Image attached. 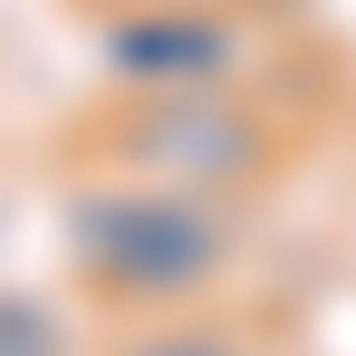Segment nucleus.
I'll return each mask as SVG.
<instances>
[{
    "label": "nucleus",
    "mask_w": 356,
    "mask_h": 356,
    "mask_svg": "<svg viewBox=\"0 0 356 356\" xmlns=\"http://www.w3.org/2000/svg\"><path fill=\"white\" fill-rule=\"evenodd\" d=\"M87 145L106 174H145L174 193H212V202L270 183L280 164V125L241 106L232 87H125V106H106Z\"/></svg>",
    "instance_id": "nucleus-2"
},
{
    "label": "nucleus",
    "mask_w": 356,
    "mask_h": 356,
    "mask_svg": "<svg viewBox=\"0 0 356 356\" xmlns=\"http://www.w3.org/2000/svg\"><path fill=\"white\" fill-rule=\"evenodd\" d=\"M67 260L116 308H193L232 270V212L212 193H174L145 174H106L67 193Z\"/></svg>",
    "instance_id": "nucleus-1"
},
{
    "label": "nucleus",
    "mask_w": 356,
    "mask_h": 356,
    "mask_svg": "<svg viewBox=\"0 0 356 356\" xmlns=\"http://www.w3.org/2000/svg\"><path fill=\"white\" fill-rule=\"evenodd\" d=\"M116 356H270V337L222 327V318H183V308H164V318H154V327H135Z\"/></svg>",
    "instance_id": "nucleus-4"
},
{
    "label": "nucleus",
    "mask_w": 356,
    "mask_h": 356,
    "mask_svg": "<svg viewBox=\"0 0 356 356\" xmlns=\"http://www.w3.org/2000/svg\"><path fill=\"white\" fill-rule=\"evenodd\" d=\"M260 49V29L222 0H145L97 10V58L116 87H232Z\"/></svg>",
    "instance_id": "nucleus-3"
},
{
    "label": "nucleus",
    "mask_w": 356,
    "mask_h": 356,
    "mask_svg": "<svg viewBox=\"0 0 356 356\" xmlns=\"http://www.w3.org/2000/svg\"><path fill=\"white\" fill-rule=\"evenodd\" d=\"M0 356H77V337L39 289H0Z\"/></svg>",
    "instance_id": "nucleus-5"
},
{
    "label": "nucleus",
    "mask_w": 356,
    "mask_h": 356,
    "mask_svg": "<svg viewBox=\"0 0 356 356\" xmlns=\"http://www.w3.org/2000/svg\"><path fill=\"white\" fill-rule=\"evenodd\" d=\"M87 10H145V0H87ZM222 10H241V19H260V10H289V0H222Z\"/></svg>",
    "instance_id": "nucleus-6"
}]
</instances>
